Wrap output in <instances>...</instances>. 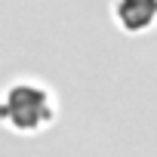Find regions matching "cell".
<instances>
[{
  "label": "cell",
  "mask_w": 157,
  "mask_h": 157,
  "mask_svg": "<svg viewBox=\"0 0 157 157\" xmlns=\"http://www.w3.org/2000/svg\"><path fill=\"white\" fill-rule=\"evenodd\" d=\"M56 96L46 83L34 80V77H19L3 90V102H0V117L3 123L16 132H40L56 120Z\"/></svg>",
  "instance_id": "6da1fadb"
},
{
  "label": "cell",
  "mask_w": 157,
  "mask_h": 157,
  "mask_svg": "<svg viewBox=\"0 0 157 157\" xmlns=\"http://www.w3.org/2000/svg\"><path fill=\"white\" fill-rule=\"evenodd\" d=\"M114 22L126 34H142L157 25V0H114Z\"/></svg>",
  "instance_id": "7a4b0ae2"
}]
</instances>
